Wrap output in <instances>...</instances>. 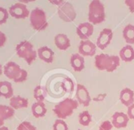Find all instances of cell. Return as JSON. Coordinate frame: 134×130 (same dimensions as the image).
<instances>
[{
  "label": "cell",
  "mask_w": 134,
  "mask_h": 130,
  "mask_svg": "<svg viewBox=\"0 0 134 130\" xmlns=\"http://www.w3.org/2000/svg\"><path fill=\"white\" fill-rule=\"evenodd\" d=\"M120 66V58L117 55L99 54L95 56V66L101 71L113 72Z\"/></svg>",
  "instance_id": "cell-1"
},
{
  "label": "cell",
  "mask_w": 134,
  "mask_h": 130,
  "mask_svg": "<svg viewBox=\"0 0 134 130\" xmlns=\"http://www.w3.org/2000/svg\"><path fill=\"white\" fill-rule=\"evenodd\" d=\"M3 73L7 78L13 80L15 83L24 82L27 78V72L13 62H9L5 64Z\"/></svg>",
  "instance_id": "cell-2"
},
{
  "label": "cell",
  "mask_w": 134,
  "mask_h": 130,
  "mask_svg": "<svg viewBox=\"0 0 134 130\" xmlns=\"http://www.w3.org/2000/svg\"><path fill=\"white\" fill-rule=\"evenodd\" d=\"M79 104V103L77 100L67 98L55 105L53 108V112L59 118V119L63 120L71 116L73 114L74 111L78 108Z\"/></svg>",
  "instance_id": "cell-3"
},
{
  "label": "cell",
  "mask_w": 134,
  "mask_h": 130,
  "mask_svg": "<svg viewBox=\"0 0 134 130\" xmlns=\"http://www.w3.org/2000/svg\"><path fill=\"white\" fill-rule=\"evenodd\" d=\"M105 9L104 4L99 0H93L89 5V22L98 24L105 21Z\"/></svg>",
  "instance_id": "cell-4"
},
{
  "label": "cell",
  "mask_w": 134,
  "mask_h": 130,
  "mask_svg": "<svg viewBox=\"0 0 134 130\" xmlns=\"http://www.w3.org/2000/svg\"><path fill=\"white\" fill-rule=\"evenodd\" d=\"M16 52L18 57L24 59L27 65H31L37 58V52L34 46L29 41H21L16 46Z\"/></svg>",
  "instance_id": "cell-5"
},
{
  "label": "cell",
  "mask_w": 134,
  "mask_h": 130,
  "mask_svg": "<svg viewBox=\"0 0 134 130\" xmlns=\"http://www.w3.org/2000/svg\"><path fill=\"white\" fill-rule=\"evenodd\" d=\"M30 24L31 26L36 31L45 30L49 24L45 11L41 8H35L30 13Z\"/></svg>",
  "instance_id": "cell-6"
},
{
  "label": "cell",
  "mask_w": 134,
  "mask_h": 130,
  "mask_svg": "<svg viewBox=\"0 0 134 130\" xmlns=\"http://www.w3.org/2000/svg\"><path fill=\"white\" fill-rule=\"evenodd\" d=\"M57 13L59 17L64 22H71L76 18V11L73 5L68 2H64L58 7Z\"/></svg>",
  "instance_id": "cell-7"
},
{
  "label": "cell",
  "mask_w": 134,
  "mask_h": 130,
  "mask_svg": "<svg viewBox=\"0 0 134 130\" xmlns=\"http://www.w3.org/2000/svg\"><path fill=\"white\" fill-rule=\"evenodd\" d=\"M9 14L16 19H24L30 16V11L25 4L16 2L9 8Z\"/></svg>",
  "instance_id": "cell-8"
},
{
  "label": "cell",
  "mask_w": 134,
  "mask_h": 130,
  "mask_svg": "<svg viewBox=\"0 0 134 130\" xmlns=\"http://www.w3.org/2000/svg\"><path fill=\"white\" fill-rule=\"evenodd\" d=\"M113 38V32L110 28H104L100 32L97 39V46L100 50H104L110 43Z\"/></svg>",
  "instance_id": "cell-9"
},
{
  "label": "cell",
  "mask_w": 134,
  "mask_h": 130,
  "mask_svg": "<svg viewBox=\"0 0 134 130\" xmlns=\"http://www.w3.org/2000/svg\"><path fill=\"white\" fill-rule=\"evenodd\" d=\"M75 96H76L77 101L79 104H81L84 107H88L90 104V102H91L90 95L84 85H82L81 84H77Z\"/></svg>",
  "instance_id": "cell-10"
},
{
  "label": "cell",
  "mask_w": 134,
  "mask_h": 130,
  "mask_svg": "<svg viewBox=\"0 0 134 130\" xmlns=\"http://www.w3.org/2000/svg\"><path fill=\"white\" fill-rule=\"evenodd\" d=\"M97 46L90 40H82L79 46V52L82 57L93 56L96 54Z\"/></svg>",
  "instance_id": "cell-11"
},
{
  "label": "cell",
  "mask_w": 134,
  "mask_h": 130,
  "mask_svg": "<svg viewBox=\"0 0 134 130\" xmlns=\"http://www.w3.org/2000/svg\"><path fill=\"white\" fill-rule=\"evenodd\" d=\"M93 25L90 22L81 23L76 28V33L82 40H88L93 33Z\"/></svg>",
  "instance_id": "cell-12"
},
{
  "label": "cell",
  "mask_w": 134,
  "mask_h": 130,
  "mask_svg": "<svg viewBox=\"0 0 134 130\" xmlns=\"http://www.w3.org/2000/svg\"><path fill=\"white\" fill-rule=\"evenodd\" d=\"M130 118L127 114L123 112H115L112 115L111 124L116 129L126 128L129 123Z\"/></svg>",
  "instance_id": "cell-13"
},
{
  "label": "cell",
  "mask_w": 134,
  "mask_h": 130,
  "mask_svg": "<svg viewBox=\"0 0 134 130\" xmlns=\"http://www.w3.org/2000/svg\"><path fill=\"white\" fill-rule=\"evenodd\" d=\"M119 99L121 103L129 107L131 105H133L134 103V92L133 90H131L130 88H126L124 89H122L120 92V96H119Z\"/></svg>",
  "instance_id": "cell-14"
},
{
  "label": "cell",
  "mask_w": 134,
  "mask_h": 130,
  "mask_svg": "<svg viewBox=\"0 0 134 130\" xmlns=\"http://www.w3.org/2000/svg\"><path fill=\"white\" fill-rule=\"evenodd\" d=\"M38 58L46 62V63H52L54 58V52L53 51L52 49H50L49 47L44 46V47H41L38 49Z\"/></svg>",
  "instance_id": "cell-15"
},
{
  "label": "cell",
  "mask_w": 134,
  "mask_h": 130,
  "mask_svg": "<svg viewBox=\"0 0 134 130\" xmlns=\"http://www.w3.org/2000/svg\"><path fill=\"white\" fill-rule=\"evenodd\" d=\"M70 63L75 72H81L85 68V59L79 54H73L70 58Z\"/></svg>",
  "instance_id": "cell-16"
},
{
  "label": "cell",
  "mask_w": 134,
  "mask_h": 130,
  "mask_svg": "<svg viewBox=\"0 0 134 130\" xmlns=\"http://www.w3.org/2000/svg\"><path fill=\"white\" fill-rule=\"evenodd\" d=\"M54 43L60 51H66L71 47V41L65 34H57L54 37Z\"/></svg>",
  "instance_id": "cell-17"
},
{
  "label": "cell",
  "mask_w": 134,
  "mask_h": 130,
  "mask_svg": "<svg viewBox=\"0 0 134 130\" xmlns=\"http://www.w3.org/2000/svg\"><path fill=\"white\" fill-rule=\"evenodd\" d=\"M9 107H12L14 111L21 108H27L28 107V100L27 99L20 96H13L9 100Z\"/></svg>",
  "instance_id": "cell-18"
},
{
  "label": "cell",
  "mask_w": 134,
  "mask_h": 130,
  "mask_svg": "<svg viewBox=\"0 0 134 130\" xmlns=\"http://www.w3.org/2000/svg\"><path fill=\"white\" fill-rule=\"evenodd\" d=\"M31 112L35 118H39L46 115L47 109L43 102H35L31 106Z\"/></svg>",
  "instance_id": "cell-19"
},
{
  "label": "cell",
  "mask_w": 134,
  "mask_h": 130,
  "mask_svg": "<svg viewBox=\"0 0 134 130\" xmlns=\"http://www.w3.org/2000/svg\"><path fill=\"white\" fill-rule=\"evenodd\" d=\"M15 114L14 110L9 106L0 105V127H2L5 120L13 117Z\"/></svg>",
  "instance_id": "cell-20"
},
{
  "label": "cell",
  "mask_w": 134,
  "mask_h": 130,
  "mask_svg": "<svg viewBox=\"0 0 134 130\" xmlns=\"http://www.w3.org/2000/svg\"><path fill=\"white\" fill-rule=\"evenodd\" d=\"M119 58L124 62H132L134 60V48L131 45L123 47L119 51Z\"/></svg>",
  "instance_id": "cell-21"
},
{
  "label": "cell",
  "mask_w": 134,
  "mask_h": 130,
  "mask_svg": "<svg viewBox=\"0 0 134 130\" xmlns=\"http://www.w3.org/2000/svg\"><path fill=\"white\" fill-rule=\"evenodd\" d=\"M0 96L5 99H11L13 96V88L10 82H0Z\"/></svg>",
  "instance_id": "cell-22"
},
{
  "label": "cell",
  "mask_w": 134,
  "mask_h": 130,
  "mask_svg": "<svg viewBox=\"0 0 134 130\" xmlns=\"http://www.w3.org/2000/svg\"><path fill=\"white\" fill-rule=\"evenodd\" d=\"M123 37L126 42L130 45L134 43V25L128 24L123 29Z\"/></svg>",
  "instance_id": "cell-23"
},
{
  "label": "cell",
  "mask_w": 134,
  "mask_h": 130,
  "mask_svg": "<svg viewBox=\"0 0 134 130\" xmlns=\"http://www.w3.org/2000/svg\"><path fill=\"white\" fill-rule=\"evenodd\" d=\"M46 91L45 88L41 85L36 86L34 89V98L37 100V102H43L46 99Z\"/></svg>",
  "instance_id": "cell-24"
},
{
  "label": "cell",
  "mask_w": 134,
  "mask_h": 130,
  "mask_svg": "<svg viewBox=\"0 0 134 130\" xmlns=\"http://www.w3.org/2000/svg\"><path fill=\"white\" fill-rule=\"evenodd\" d=\"M79 122L80 125L83 126H88L92 122V116L90 115L89 111H82V113H80L79 116Z\"/></svg>",
  "instance_id": "cell-25"
},
{
  "label": "cell",
  "mask_w": 134,
  "mask_h": 130,
  "mask_svg": "<svg viewBox=\"0 0 134 130\" xmlns=\"http://www.w3.org/2000/svg\"><path fill=\"white\" fill-rule=\"evenodd\" d=\"M53 130H68V126L67 123L62 120V119H57L55 121L53 126Z\"/></svg>",
  "instance_id": "cell-26"
},
{
  "label": "cell",
  "mask_w": 134,
  "mask_h": 130,
  "mask_svg": "<svg viewBox=\"0 0 134 130\" xmlns=\"http://www.w3.org/2000/svg\"><path fill=\"white\" fill-rule=\"evenodd\" d=\"M8 18H9V11L6 9L0 6V25L5 24L7 21Z\"/></svg>",
  "instance_id": "cell-27"
},
{
  "label": "cell",
  "mask_w": 134,
  "mask_h": 130,
  "mask_svg": "<svg viewBox=\"0 0 134 130\" xmlns=\"http://www.w3.org/2000/svg\"><path fill=\"white\" fill-rule=\"evenodd\" d=\"M17 130H37V129L29 122H23L18 126Z\"/></svg>",
  "instance_id": "cell-28"
},
{
  "label": "cell",
  "mask_w": 134,
  "mask_h": 130,
  "mask_svg": "<svg viewBox=\"0 0 134 130\" xmlns=\"http://www.w3.org/2000/svg\"><path fill=\"white\" fill-rule=\"evenodd\" d=\"M113 128V126L111 122L105 121L101 123V125L99 127V130H111Z\"/></svg>",
  "instance_id": "cell-29"
},
{
  "label": "cell",
  "mask_w": 134,
  "mask_h": 130,
  "mask_svg": "<svg viewBox=\"0 0 134 130\" xmlns=\"http://www.w3.org/2000/svg\"><path fill=\"white\" fill-rule=\"evenodd\" d=\"M127 116L130 119L134 120V103L131 105L130 107H128V111H127Z\"/></svg>",
  "instance_id": "cell-30"
},
{
  "label": "cell",
  "mask_w": 134,
  "mask_h": 130,
  "mask_svg": "<svg viewBox=\"0 0 134 130\" xmlns=\"http://www.w3.org/2000/svg\"><path fill=\"white\" fill-rule=\"evenodd\" d=\"M6 40H7V38H6L5 34L0 31V47H2L5 45Z\"/></svg>",
  "instance_id": "cell-31"
},
{
  "label": "cell",
  "mask_w": 134,
  "mask_h": 130,
  "mask_svg": "<svg viewBox=\"0 0 134 130\" xmlns=\"http://www.w3.org/2000/svg\"><path fill=\"white\" fill-rule=\"evenodd\" d=\"M125 3L129 7L130 12L134 13V0H126Z\"/></svg>",
  "instance_id": "cell-32"
},
{
  "label": "cell",
  "mask_w": 134,
  "mask_h": 130,
  "mask_svg": "<svg viewBox=\"0 0 134 130\" xmlns=\"http://www.w3.org/2000/svg\"><path fill=\"white\" fill-rule=\"evenodd\" d=\"M0 130H9V128H7V127H5V126H2V127H0Z\"/></svg>",
  "instance_id": "cell-33"
},
{
  "label": "cell",
  "mask_w": 134,
  "mask_h": 130,
  "mask_svg": "<svg viewBox=\"0 0 134 130\" xmlns=\"http://www.w3.org/2000/svg\"><path fill=\"white\" fill-rule=\"evenodd\" d=\"M2 65L0 64V75L2 74Z\"/></svg>",
  "instance_id": "cell-34"
}]
</instances>
